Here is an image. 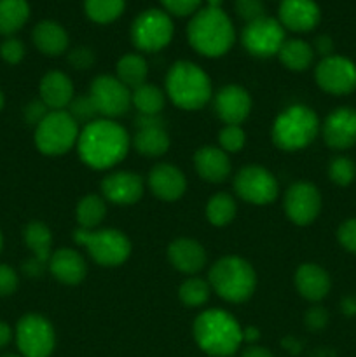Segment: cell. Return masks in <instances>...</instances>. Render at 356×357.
Here are the masks:
<instances>
[{"label": "cell", "mask_w": 356, "mask_h": 357, "mask_svg": "<svg viewBox=\"0 0 356 357\" xmlns=\"http://www.w3.org/2000/svg\"><path fill=\"white\" fill-rule=\"evenodd\" d=\"M218 143L223 152L237 153L239 150H243L244 143H246V135L241 126H225L218 132Z\"/></svg>", "instance_id": "f35d334b"}, {"label": "cell", "mask_w": 356, "mask_h": 357, "mask_svg": "<svg viewBox=\"0 0 356 357\" xmlns=\"http://www.w3.org/2000/svg\"><path fill=\"white\" fill-rule=\"evenodd\" d=\"M175 24L163 9H147L131 24V42L143 52H159L173 40Z\"/></svg>", "instance_id": "9c48e42d"}, {"label": "cell", "mask_w": 356, "mask_h": 357, "mask_svg": "<svg viewBox=\"0 0 356 357\" xmlns=\"http://www.w3.org/2000/svg\"><path fill=\"white\" fill-rule=\"evenodd\" d=\"M10 340H13V330H10L9 324H6L0 321V349H3L6 345H9Z\"/></svg>", "instance_id": "db71d44e"}, {"label": "cell", "mask_w": 356, "mask_h": 357, "mask_svg": "<svg viewBox=\"0 0 356 357\" xmlns=\"http://www.w3.org/2000/svg\"><path fill=\"white\" fill-rule=\"evenodd\" d=\"M237 204L227 192L215 194L206 204V218L213 227H227L236 218Z\"/></svg>", "instance_id": "836d02e7"}, {"label": "cell", "mask_w": 356, "mask_h": 357, "mask_svg": "<svg viewBox=\"0 0 356 357\" xmlns=\"http://www.w3.org/2000/svg\"><path fill=\"white\" fill-rule=\"evenodd\" d=\"M278 16V21L285 30L306 33L318 26L321 10L314 0H281Z\"/></svg>", "instance_id": "d6986e66"}, {"label": "cell", "mask_w": 356, "mask_h": 357, "mask_svg": "<svg viewBox=\"0 0 356 357\" xmlns=\"http://www.w3.org/2000/svg\"><path fill=\"white\" fill-rule=\"evenodd\" d=\"M21 268H23V272L27 278L38 279L45 274V271H49V264H44V261H40V260H37V258L31 257V258H28L27 261H23Z\"/></svg>", "instance_id": "c3c4849f"}, {"label": "cell", "mask_w": 356, "mask_h": 357, "mask_svg": "<svg viewBox=\"0 0 356 357\" xmlns=\"http://www.w3.org/2000/svg\"><path fill=\"white\" fill-rule=\"evenodd\" d=\"M170 135L164 128L138 129L133 138V146L143 157H161L170 150Z\"/></svg>", "instance_id": "f1b7e54d"}, {"label": "cell", "mask_w": 356, "mask_h": 357, "mask_svg": "<svg viewBox=\"0 0 356 357\" xmlns=\"http://www.w3.org/2000/svg\"><path fill=\"white\" fill-rule=\"evenodd\" d=\"M49 112L51 110L45 107L42 100L30 101V103L24 107V121H27L30 126H35V128H37V126L44 121L45 115H47Z\"/></svg>", "instance_id": "7dc6e473"}, {"label": "cell", "mask_w": 356, "mask_h": 357, "mask_svg": "<svg viewBox=\"0 0 356 357\" xmlns=\"http://www.w3.org/2000/svg\"><path fill=\"white\" fill-rule=\"evenodd\" d=\"M23 237L34 258L44 261V264H49V258L52 255V234L49 227L35 220V222H30L24 227Z\"/></svg>", "instance_id": "4dcf8cb0"}, {"label": "cell", "mask_w": 356, "mask_h": 357, "mask_svg": "<svg viewBox=\"0 0 356 357\" xmlns=\"http://www.w3.org/2000/svg\"><path fill=\"white\" fill-rule=\"evenodd\" d=\"M66 112L75 119L77 124H84V126L96 121V115H98V110L96 107H94L93 100L89 98V94H82V96L73 98Z\"/></svg>", "instance_id": "74e56055"}, {"label": "cell", "mask_w": 356, "mask_h": 357, "mask_svg": "<svg viewBox=\"0 0 356 357\" xmlns=\"http://www.w3.org/2000/svg\"><path fill=\"white\" fill-rule=\"evenodd\" d=\"M234 7H236L237 16L244 23H251V21L265 16V6L262 0H236Z\"/></svg>", "instance_id": "60d3db41"}, {"label": "cell", "mask_w": 356, "mask_h": 357, "mask_svg": "<svg viewBox=\"0 0 356 357\" xmlns=\"http://www.w3.org/2000/svg\"><path fill=\"white\" fill-rule=\"evenodd\" d=\"M251 112V96L237 84L223 86L215 94V114L225 126H239Z\"/></svg>", "instance_id": "ac0fdd59"}, {"label": "cell", "mask_w": 356, "mask_h": 357, "mask_svg": "<svg viewBox=\"0 0 356 357\" xmlns=\"http://www.w3.org/2000/svg\"><path fill=\"white\" fill-rule=\"evenodd\" d=\"M147 183L157 199L166 202L178 201L184 197L185 190H187L185 174L170 162H161L154 166L147 178Z\"/></svg>", "instance_id": "ffe728a7"}, {"label": "cell", "mask_w": 356, "mask_h": 357, "mask_svg": "<svg viewBox=\"0 0 356 357\" xmlns=\"http://www.w3.org/2000/svg\"><path fill=\"white\" fill-rule=\"evenodd\" d=\"M234 190L237 197L255 206H265L276 201L279 185L274 174L264 166L250 164L241 167L234 176Z\"/></svg>", "instance_id": "8fae6325"}, {"label": "cell", "mask_w": 356, "mask_h": 357, "mask_svg": "<svg viewBox=\"0 0 356 357\" xmlns=\"http://www.w3.org/2000/svg\"><path fill=\"white\" fill-rule=\"evenodd\" d=\"M285 28L276 17L264 16L244 24L241 31V44L255 58H272L278 56L285 44Z\"/></svg>", "instance_id": "7c38bea8"}, {"label": "cell", "mask_w": 356, "mask_h": 357, "mask_svg": "<svg viewBox=\"0 0 356 357\" xmlns=\"http://www.w3.org/2000/svg\"><path fill=\"white\" fill-rule=\"evenodd\" d=\"M283 209L292 223L307 227L321 211V194L316 185L309 181H295L290 185L283 197Z\"/></svg>", "instance_id": "9a60e30c"}, {"label": "cell", "mask_w": 356, "mask_h": 357, "mask_svg": "<svg viewBox=\"0 0 356 357\" xmlns=\"http://www.w3.org/2000/svg\"><path fill=\"white\" fill-rule=\"evenodd\" d=\"M73 239L100 267H119L131 255V241L117 229H77Z\"/></svg>", "instance_id": "52a82bcc"}, {"label": "cell", "mask_w": 356, "mask_h": 357, "mask_svg": "<svg viewBox=\"0 0 356 357\" xmlns=\"http://www.w3.org/2000/svg\"><path fill=\"white\" fill-rule=\"evenodd\" d=\"M328 312L325 307L321 305H313L311 309H307L306 316H304V323H306L307 330L311 331H321L327 328L328 324Z\"/></svg>", "instance_id": "f6af8a7d"}, {"label": "cell", "mask_w": 356, "mask_h": 357, "mask_svg": "<svg viewBox=\"0 0 356 357\" xmlns=\"http://www.w3.org/2000/svg\"><path fill=\"white\" fill-rule=\"evenodd\" d=\"M143 192H145L143 178L131 171H114L101 181V194L114 204H135L142 199Z\"/></svg>", "instance_id": "e0dca14e"}, {"label": "cell", "mask_w": 356, "mask_h": 357, "mask_svg": "<svg viewBox=\"0 0 356 357\" xmlns=\"http://www.w3.org/2000/svg\"><path fill=\"white\" fill-rule=\"evenodd\" d=\"M208 282L212 291L229 303H243L257 289V274L248 260L241 257H223L209 268Z\"/></svg>", "instance_id": "5b68a950"}, {"label": "cell", "mask_w": 356, "mask_h": 357, "mask_svg": "<svg viewBox=\"0 0 356 357\" xmlns=\"http://www.w3.org/2000/svg\"><path fill=\"white\" fill-rule=\"evenodd\" d=\"M194 166L199 176L208 183H222L232 173L229 153L220 146H201L194 153Z\"/></svg>", "instance_id": "603a6c76"}, {"label": "cell", "mask_w": 356, "mask_h": 357, "mask_svg": "<svg viewBox=\"0 0 356 357\" xmlns=\"http://www.w3.org/2000/svg\"><path fill=\"white\" fill-rule=\"evenodd\" d=\"M129 145L131 139L121 124L110 119H96L80 129L77 152L91 169L105 171L126 159Z\"/></svg>", "instance_id": "6da1fadb"}, {"label": "cell", "mask_w": 356, "mask_h": 357, "mask_svg": "<svg viewBox=\"0 0 356 357\" xmlns=\"http://www.w3.org/2000/svg\"><path fill=\"white\" fill-rule=\"evenodd\" d=\"M225 0H206V7H212V9H222V3Z\"/></svg>", "instance_id": "6f0895ef"}, {"label": "cell", "mask_w": 356, "mask_h": 357, "mask_svg": "<svg viewBox=\"0 0 356 357\" xmlns=\"http://www.w3.org/2000/svg\"><path fill=\"white\" fill-rule=\"evenodd\" d=\"M192 335L198 347L212 357H230L243 344V328L232 314L222 309L199 314Z\"/></svg>", "instance_id": "3957f363"}, {"label": "cell", "mask_w": 356, "mask_h": 357, "mask_svg": "<svg viewBox=\"0 0 356 357\" xmlns=\"http://www.w3.org/2000/svg\"><path fill=\"white\" fill-rule=\"evenodd\" d=\"M258 338H260V331L255 326H248L243 330V342H248L250 345H253Z\"/></svg>", "instance_id": "11a10c76"}, {"label": "cell", "mask_w": 356, "mask_h": 357, "mask_svg": "<svg viewBox=\"0 0 356 357\" xmlns=\"http://www.w3.org/2000/svg\"><path fill=\"white\" fill-rule=\"evenodd\" d=\"M126 9V0H84L86 16L93 23L110 24L122 16Z\"/></svg>", "instance_id": "e575fe53"}, {"label": "cell", "mask_w": 356, "mask_h": 357, "mask_svg": "<svg viewBox=\"0 0 356 357\" xmlns=\"http://www.w3.org/2000/svg\"><path fill=\"white\" fill-rule=\"evenodd\" d=\"M87 94L93 100L98 115L110 121L124 115L131 107V89L114 75H98L91 82Z\"/></svg>", "instance_id": "4fadbf2b"}, {"label": "cell", "mask_w": 356, "mask_h": 357, "mask_svg": "<svg viewBox=\"0 0 356 357\" xmlns=\"http://www.w3.org/2000/svg\"><path fill=\"white\" fill-rule=\"evenodd\" d=\"M16 344L23 357H49L56 347V333L40 314H27L17 321Z\"/></svg>", "instance_id": "30bf717a"}, {"label": "cell", "mask_w": 356, "mask_h": 357, "mask_svg": "<svg viewBox=\"0 0 356 357\" xmlns=\"http://www.w3.org/2000/svg\"><path fill=\"white\" fill-rule=\"evenodd\" d=\"M66 59H68L70 66L73 70H89L96 63V54L87 45H79V47H73L68 52Z\"/></svg>", "instance_id": "b9f144b4"}, {"label": "cell", "mask_w": 356, "mask_h": 357, "mask_svg": "<svg viewBox=\"0 0 356 357\" xmlns=\"http://www.w3.org/2000/svg\"><path fill=\"white\" fill-rule=\"evenodd\" d=\"M320 131V119L316 112L307 105H290L278 117L271 128L272 143L285 152H297L316 139Z\"/></svg>", "instance_id": "8992f818"}, {"label": "cell", "mask_w": 356, "mask_h": 357, "mask_svg": "<svg viewBox=\"0 0 356 357\" xmlns=\"http://www.w3.org/2000/svg\"><path fill=\"white\" fill-rule=\"evenodd\" d=\"M313 49L314 52H318V54L321 56V58H328V56L334 54V40H332V37H328V35H320V37H316V40H314Z\"/></svg>", "instance_id": "681fc988"}, {"label": "cell", "mask_w": 356, "mask_h": 357, "mask_svg": "<svg viewBox=\"0 0 356 357\" xmlns=\"http://www.w3.org/2000/svg\"><path fill=\"white\" fill-rule=\"evenodd\" d=\"M38 93L49 110H66L75 98L72 79L59 70H51L42 77Z\"/></svg>", "instance_id": "7402d4cb"}, {"label": "cell", "mask_w": 356, "mask_h": 357, "mask_svg": "<svg viewBox=\"0 0 356 357\" xmlns=\"http://www.w3.org/2000/svg\"><path fill=\"white\" fill-rule=\"evenodd\" d=\"M187 40L198 54L206 58H220L234 45L236 30L223 9L201 7L188 21Z\"/></svg>", "instance_id": "7a4b0ae2"}, {"label": "cell", "mask_w": 356, "mask_h": 357, "mask_svg": "<svg viewBox=\"0 0 356 357\" xmlns=\"http://www.w3.org/2000/svg\"><path fill=\"white\" fill-rule=\"evenodd\" d=\"M323 139L330 149L348 150L356 145V110L351 107L335 108L321 126Z\"/></svg>", "instance_id": "2e32d148"}, {"label": "cell", "mask_w": 356, "mask_h": 357, "mask_svg": "<svg viewBox=\"0 0 356 357\" xmlns=\"http://www.w3.org/2000/svg\"><path fill=\"white\" fill-rule=\"evenodd\" d=\"M2 357H23L21 354H3Z\"/></svg>", "instance_id": "91938a15"}, {"label": "cell", "mask_w": 356, "mask_h": 357, "mask_svg": "<svg viewBox=\"0 0 356 357\" xmlns=\"http://www.w3.org/2000/svg\"><path fill=\"white\" fill-rule=\"evenodd\" d=\"M2 244H3V239H2V234H0V251H2Z\"/></svg>", "instance_id": "94428289"}, {"label": "cell", "mask_w": 356, "mask_h": 357, "mask_svg": "<svg viewBox=\"0 0 356 357\" xmlns=\"http://www.w3.org/2000/svg\"><path fill=\"white\" fill-rule=\"evenodd\" d=\"M163 10L173 16L185 17V16H194L199 9H201L202 0H159Z\"/></svg>", "instance_id": "ab89813d"}, {"label": "cell", "mask_w": 356, "mask_h": 357, "mask_svg": "<svg viewBox=\"0 0 356 357\" xmlns=\"http://www.w3.org/2000/svg\"><path fill=\"white\" fill-rule=\"evenodd\" d=\"M341 312L346 317L356 316V296H346V298L341 300Z\"/></svg>", "instance_id": "816d5d0a"}, {"label": "cell", "mask_w": 356, "mask_h": 357, "mask_svg": "<svg viewBox=\"0 0 356 357\" xmlns=\"http://www.w3.org/2000/svg\"><path fill=\"white\" fill-rule=\"evenodd\" d=\"M135 124L138 126V129L143 128H164L163 119L161 115H142L138 114V117L135 119Z\"/></svg>", "instance_id": "f907efd6"}, {"label": "cell", "mask_w": 356, "mask_h": 357, "mask_svg": "<svg viewBox=\"0 0 356 357\" xmlns=\"http://www.w3.org/2000/svg\"><path fill=\"white\" fill-rule=\"evenodd\" d=\"M168 258L173 268H177L181 274L194 275L201 272L206 265V251L198 241L180 237L175 239L168 248Z\"/></svg>", "instance_id": "cb8c5ba5"}, {"label": "cell", "mask_w": 356, "mask_h": 357, "mask_svg": "<svg viewBox=\"0 0 356 357\" xmlns=\"http://www.w3.org/2000/svg\"><path fill=\"white\" fill-rule=\"evenodd\" d=\"M80 128L66 110H51L35 128V146L49 157H58L77 146Z\"/></svg>", "instance_id": "ba28073f"}, {"label": "cell", "mask_w": 356, "mask_h": 357, "mask_svg": "<svg viewBox=\"0 0 356 357\" xmlns=\"http://www.w3.org/2000/svg\"><path fill=\"white\" fill-rule=\"evenodd\" d=\"M314 56L316 52H314L313 45L302 38H290V40L286 38L278 52L279 61L292 72H304L309 68L314 61Z\"/></svg>", "instance_id": "4316f807"}, {"label": "cell", "mask_w": 356, "mask_h": 357, "mask_svg": "<svg viewBox=\"0 0 356 357\" xmlns=\"http://www.w3.org/2000/svg\"><path fill=\"white\" fill-rule=\"evenodd\" d=\"M2 107H3V94L2 91H0V110H2Z\"/></svg>", "instance_id": "680465c9"}, {"label": "cell", "mask_w": 356, "mask_h": 357, "mask_svg": "<svg viewBox=\"0 0 356 357\" xmlns=\"http://www.w3.org/2000/svg\"><path fill=\"white\" fill-rule=\"evenodd\" d=\"M0 58L9 65H17L24 58V44L20 38L9 37L0 45Z\"/></svg>", "instance_id": "7bdbcfd3"}, {"label": "cell", "mask_w": 356, "mask_h": 357, "mask_svg": "<svg viewBox=\"0 0 356 357\" xmlns=\"http://www.w3.org/2000/svg\"><path fill=\"white\" fill-rule=\"evenodd\" d=\"M314 79L325 93L334 96L351 94L356 91V63L339 54L321 58L314 70Z\"/></svg>", "instance_id": "5bb4252c"}, {"label": "cell", "mask_w": 356, "mask_h": 357, "mask_svg": "<svg viewBox=\"0 0 356 357\" xmlns=\"http://www.w3.org/2000/svg\"><path fill=\"white\" fill-rule=\"evenodd\" d=\"M31 40L35 47L45 56H59L68 47V33L59 23L52 20H44L35 24L31 31Z\"/></svg>", "instance_id": "484cf974"}, {"label": "cell", "mask_w": 356, "mask_h": 357, "mask_svg": "<svg viewBox=\"0 0 356 357\" xmlns=\"http://www.w3.org/2000/svg\"><path fill=\"white\" fill-rule=\"evenodd\" d=\"M166 103V94L154 84H142L131 91V105L142 115H159Z\"/></svg>", "instance_id": "d6a6232c"}, {"label": "cell", "mask_w": 356, "mask_h": 357, "mask_svg": "<svg viewBox=\"0 0 356 357\" xmlns=\"http://www.w3.org/2000/svg\"><path fill=\"white\" fill-rule=\"evenodd\" d=\"M295 288L302 298L318 303L330 293L332 279L318 264H302L295 272Z\"/></svg>", "instance_id": "d4e9b609"}, {"label": "cell", "mask_w": 356, "mask_h": 357, "mask_svg": "<svg viewBox=\"0 0 356 357\" xmlns=\"http://www.w3.org/2000/svg\"><path fill=\"white\" fill-rule=\"evenodd\" d=\"M107 216V202L105 197L96 194H87L79 201L75 208V220L79 229L94 230L101 225Z\"/></svg>", "instance_id": "1f68e13d"}, {"label": "cell", "mask_w": 356, "mask_h": 357, "mask_svg": "<svg viewBox=\"0 0 356 357\" xmlns=\"http://www.w3.org/2000/svg\"><path fill=\"white\" fill-rule=\"evenodd\" d=\"M20 286V279L9 265H0V296H10Z\"/></svg>", "instance_id": "bcb514c9"}, {"label": "cell", "mask_w": 356, "mask_h": 357, "mask_svg": "<svg viewBox=\"0 0 356 357\" xmlns=\"http://www.w3.org/2000/svg\"><path fill=\"white\" fill-rule=\"evenodd\" d=\"M166 96L181 110H199L212 100V80L201 66L181 59L168 70Z\"/></svg>", "instance_id": "277c9868"}, {"label": "cell", "mask_w": 356, "mask_h": 357, "mask_svg": "<svg viewBox=\"0 0 356 357\" xmlns=\"http://www.w3.org/2000/svg\"><path fill=\"white\" fill-rule=\"evenodd\" d=\"M147 75H149L147 59L136 52L124 54L122 58H119L117 65H115V77L131 91L145 84Z\"/></svg>", "instance_id": "83f0119b"}, {"label": "cell", "mask_w": 356, "mask_h": 357, "mask_svg": "<svg viewBox=\"0 0 356 357\" xmlns=\"http://www.w3.org/2000/svg\"><path fill=\"white\" fill-rule=\"evenodd\" d=\"M49 272L61 284L75 286L86 279L87 264L79 251L72 248H59L49 258Z\"/></svg>", "instance_id": "44dd1931"}, {"label": "cell", "mask_w": 356, "mask_h": 357, "mask_svg": "<svg viewBox=\"0 0 356 357\" xmlns=\"http://www.w3.org/2000/svg\"><path fill=\"white\" fill-rule=\"evenodd\" d=\"M283 347H285L286 351L292 352V354H299L300 352V344L293 337L285 338V342H283Z\"/></svg>", "instance_id": "9f6ffc18"}, {"label": "cell", "mask_w": 356, "mask_h": 357, "mask_svg": "<svg viewBox=\"0 0 356 357\" xmlns=\"http://www.w3.org/2000/svg\"><path fill=\"white\" fill-rule=\"evenodd\" d=\"M241 357H274L269 349L260 347V345H250V347L244 349L243 356Z\"/></svg>", "instance_id": "f5cc1de1"}, {"label": "cell", "mask_w": 356, "mask_h": 357, "mask_svg": "<svg viewBox=\"0 0 356 357\" xmlns=\"http://www.w3.org/2000/svg\"><path fill=\"white\" fill-rule=\"evenodd\" d=\"M30 17L28 0H0V35L10 37L20 31Z\"/></svg>", "instance_id": "f546056e"}, {"label": "cell", "mask_w": 356, "mask_h": 357, "mask_svg": "<svg viewBox=\"0 0 356 357\" xmlns=\"http://www.w3.org/2000/svg\"><path fill=\"white\" fill-rule=\"evenodd\" d=\"M337 239L346 251L356 255V218L342 222V225L337 230Z\"/></svg>", "instance_id": "ee69618b"}, {"label": "cell", "mask_w": 356, "mask_h": 357, "mask_svg": "<svg viewBox=\"0 0 356 357\" xmlns=\"http://www.w3.org/2000/svg\"><path fill=\"white\" fill-rule=\"evenodd\" d=\"M328 178L339 187H348L356 178V164L349 157H334L328 164Z\"/></svg>", "instance_id": "8d00e7d4"}, {"label": "cell", "mask_w": 356, "mask_h": 357, "mask_svg": "<svg viewBox=\"0 0 356 357\" xmlns=\"http://www.w3.org/2000/svg\"><path fill=\"white\" fill-rule=\"evenodd\" d=\"M209 295H212V286L201 278H188L187 281L181 282L180 289H178L181 303L191 309H199L205 305L209 300Z\"/></svg>", "instance_id": "d590c367"}]
</instances>
